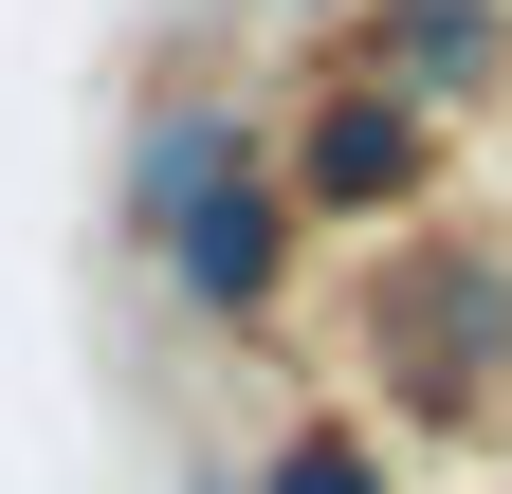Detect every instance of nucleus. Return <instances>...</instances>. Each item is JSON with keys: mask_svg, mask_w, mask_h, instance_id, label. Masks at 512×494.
<instances>
[{"mask_svg": "<svg viewBox=\"0 0 512 494\" xmlns=\"http://www.w3.org/2000/svg\"><path fill=\"white\" fill-rule=\"evenodd\" d=\"M348 74H384L403 110L458 129V110L512 74V0H348Z\"/></svg>", "mask_w": 512, "mask_h": 494, "instance_id": "obj_4", "label": "nucleus"}, {"mask_svg": "<svg viewBox=\"0 0 512 494\" xmlns=\"http://www.w3.org/2000/svg\"><path fill=\"white\" fill-rule=\"evenodd\" d=\"M147 275H165V312L202 330V348H275L293 275H311V220H293L275 165H238V183H202V202L147 238Z\"/></svg>", "mask_w": 512, "mask_h": 494, "instance_id": "obj_3", "label": "nucleus"}, {"mask_svg": "<svg viewBox=\"0 0 512 494\" xmlns=\"http://www.w3.org/2000/svg\"><path fill=\"white\" fill-rule=\"evenodd\" d=\"M238 494H403V476H384V421H275Z\"/></svg>", "mask_w": 512, "mask_h": 494, "instance_id": "obj_6", "label": "nucleus"}, {"mask_svg": "<svg viewBox=\"0 0 512 494\" xmlns=\"http://www.w3.org/2000/svg\"><path fill=\"white\" fill-rule=\"evenodd\" d=\"M238 165H275V129H256L238 92H165L147 129H128V165H110V220H128V257L202 202V183H238Z\"/></svg>", "mask_w": 512, "mask_h": 494, "instance_id": "obj_5", "label": "nucleus"}, {"mask_svg": "<svg viewBox=\"0 0 512 494\" xmlns=\"http://www.w3.org/2000/svg\"><path fill=\"white\" fill-rule=\"evenodd\" d=\"M348 348H366V403L403 440H494L512 421V238L403 220L348 293Z\"/></svg>", "mask_w": 512, "mask_h": 494, "instance_id": "obj_1", "label": "nucleus"}, {"mask_svg": "<svg viewBox=\"0 0 512 494\" xmlns=\"http://www.w3.org/2000/svg\"><path fill=\"white\" fill-rule=\"evenodd\" d=\"M256 19H348V0H256Z\"/></svg>", "mask_w": 512, "mask_h": 494, "instance_id": "obj_8", "label": "nucleus"}, {"mask_svg": "<svg viewBox=\"0 0 512 494\" xmlns=\"http://www.w3.org/2000/svg\"><path fill=\"white\" fill-rule=\"evenodd\" d=\"M439 147H458L439 110H403L384 74H348V55H330L311 110L275 129V183H293L311 238H403V220H439Z\"/></svg>", "mask_w": 512, "mask_h": 494, "instance_id": "obj_2", "label": "nucleus"}, {"mask_svg": "<svg viewBox=\"0 0 512 494\" xmlns=\"http://www.w3.org/2000/svg\"><path fill=\"white\" fill-rule=\"evenodd\" d=\"M183 494H238V440H202V458H183Z\"/></svg>", "mask_w": 512, "mask_h": 494, "instance_id": "obj_7", "label": "nucleus"}]
</instances>
